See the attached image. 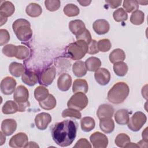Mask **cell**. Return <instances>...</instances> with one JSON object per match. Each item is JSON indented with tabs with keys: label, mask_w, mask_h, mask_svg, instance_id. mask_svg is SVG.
<instances>
[{
	"label": "cell",
	"mask_w": 148,
	"mask_h": 148,
	"mask_svg": "<svg viewBox=\"0 0 148 148\" xmlns=\"http://www.w3.org/2000/svg\"><path fill=\"white\" fill-rule=\"evenodd\" d=\"M77 124L72 120H65L54 124L51 136L55 143L61 147L71 145L77 134Z\"/></svg>",
	"instance_id": "obj_1"
},
{
	"label": "cell",
	"mask_w": 148,
	"mask_h": 148,
	"mask_svg": "<svg viewBox=\"0 0 148 148\" xmlns=\"http://www.w3.org/2000/svg\"><path fill=\"white\" fill-rule=\"evenodd\" d=\"M130 93L128 84L123 82H119L114 84L109 90L107 95L108 100L114 104L123 103L127 98Z\"/></svg>",
	"instance_id": "obj_2"
},
{
	"label": "cell",
	"mask_w": 148,
	"mask_h": 148,
	"mask_svg": "<svg viewBox=\"0 0 148 148\" xmlns=\"http://www.w3.org/2000/svg\"><path fill=\"white\" fill-rule=\"evenodd\" d=\"M13 30L17 39L22 42L28 41L32 36L30 23L24 18L15 20L12 24Z\"/></svg>",
	"instance_id": "obj_3"
},
{
	"label": "cell",
	"mask_w": 148,
	"mask_h": 148,
	"mask_svg": "<svg viewBox=\"0 0 148 148\" xmlns=\"http://www.w3.org/2000/svg\"><path fill=\"white\" fill-rule=\"evenodd\" d=\"M88 50V44L81 40L69 44L65 49L66 56L72 60H80L83 58Z\"/></svg>",
	"instance_id": "obj_4"
},
{
	"label": "cell",
	"mask_w": 148,
	"mask_h": 148,
	"mask_svg": "<svg viewBox=\"0 0 148 148\" xmlns=\"http://www.w3.org/2000/svg\"><path fill=\"white\" fill-rule=\"evenodd\" d=\"M28 90L23 85L17 86L14 92L13 99L18 105V112H24L26 108L29 106L30 104L28 101Z\"/></svg>",
	"instance_id": "obj_5"
},
{
	"label": "cell",
	"mask_w": 148,
	"mask_h": 148,
	"mask_svg": "<svg viewBox=\"0 0 148 148\" xmlns=\"http://www.w3.org/2000/svg\"><path fill=\"white\" fill-rule=\"evenodd\" d=\"M88 103V99L86 94L79 92L75 93L68 100L67 106L69 108H72L80 111L86 108Z\"/></svg>",
	"instance_id": "obj_6"
},
{
	"label": "cell",
	"mask_w": 148,
	"mask_h": 148,
	"mask_svg": "<svg viewBox=\"0 0 148 148\" xmlns=\"http://www.w3.org/2000/svg\"><path fill=\"white\" fill-rule=\"evenodd\" d=\"M146 120L147 117L146 114L142 112L138 111L135 112L130 119L127 125L132 131L137 132L141 129L146 123Z\"/></svg>",
	"instance_id": "obj_7"
},
{
	"label": "cell",
	"mask_w": 148,
	"mask_h": 148,
	"mask_svg": "<svg viewBox=\"0 0 148 148\" xmlns=\"http://www.w3.org/2000/svg\"><path fill=\"white\" fill-rule=\"evenodd\" d=\"M56 76V69L54 66H49L40 72L39 75V83L43 86L50 85Z\"/></svg>",
	"instance_id": "obj_8"
},
{
	"label": "cell",
	"mask_w": 148,
	"mask_h": 148,
	"mask_svg": "<svg viewBox=\"0 0 148 148\" xmlns=\"http://www.w3.org/2000/svg\"><path fill=\"white\" fill-rule=\"evenodd\" d=\"M90 140L94 148H105L108 145L107 136L99 131L92 133L90 136Z\"/></svg>",
	"instance_id": "obj_9"
},
{
	"label": "cell",
	"mask_w": 148,
	"mask_h": 148,
	"mask_svg": "<svg viewBox=\"0 0 148 148\" xmlns=\"http://www.w3.org/2000/svg\"><path fill=\"white\" fill-rule=\"evenodd\" d=\"M16 84V81L13 77L6 76L1 81V91L5 95H10L14 92Z\"/></svg>",
	"instance_id": "obj_10"
},
{
	"label": "cell",
	"mask_w": 148,
	"mask_h": 148,
	"mask_svg": "<svg viewBox=\"0 0 148 148\" xmlns=\"http://www.w3.org/2000/svg\"><path fill=\"white\" fill-rule=\"evenodd\" d=\"M28 142V138L27 135L24 132H18L10 138L9 145L14 148L25 147Z\"/></svg>",
	"instance_id": "obj_11"
},
{
	"label": "cell",
	"mask_w": 148,
	"mask_h": 148,
	"mask_svg": "<svg viewBox=\"0 0 148 148\" xmlns=\"http://www.w3.org/2000/svg\"><path fill=\"white\" fill-rule=\"evenodd\" d=\"M51 115L46 112H42L38 114L35 118V123L38 129L40 130H46L48 125L51 121Z\"/></svg>",
	"instance_id": "obj_12"
},
{
	"label": "cell",
	"mask_w": 148,
	"mask_h": 148,
	"mask_svg": "<svg viewBox=\"0 0 148 148\" xmlns=\"http://www.w3.org/2000/svg\"><path fill=\"white\" fill-rule=\"evenodd\" d=\"M94 77L97 83L101 86H105L110 82L111 76L110 72L107 69L99 68L95 72Z\"/></svg>",
	"instance_id": "obj_13"
},
{
	"label": "cell",
	"mask_w": 148,
	"mask_h": 148,
	"mask_svg": "<svg viewBox=\"0 0 148 148\" xmlns=\"http://www.w3.org/2000/svg\"><path fill=\"white\" fill-rule=\"evenodd\" d=\"M17 128V123L15 120L7 119L2 121L1 123L2 132L6 136L12 135Z\"/></svg>",
	"instance_id": "obj_14"
},
{
	"label": "cell",
	"mask_w": 148,
	"mask_h": 148,
	"mask_svg": "<svg viewBox=\"0 0 148 148\" xmlns=\"http://www.w3.org/2000/svg\"><path fill=\"white\" fill-rule=\"evenodd\" d=\"M114 113L113 107L109 104L101 105L97 111V115L99 120L106 118H112Z\"/></svg>",
	"instance_id": "obj_15"
},
{
	"label": "cell",
	"mask_w": 148,
	"mask_h": 148,
	"mask_svg": "<svg viewBox=\"0 0 148 148\" xmlns=\"http://www.w3.org/2000/svg\"><path fill=\"white\" fill-rule=\"evenodd\" d=\"M92 28L97 34L103 35L109 32L110 25L107 20L105 19H98L94 22Z\"/></svg>",
	"instance_id": "obj_16"
},
{
	"label": "cell",
	"mask_w": 148,
	"mask_h": 148,
	"mask_svg": "<svg viewBox=\"0 0 148 148\" xmlns=\"http://www.w3.org/2000/svg\"><path fill=\"white\" fill-rule=\"evenodd\" d=\"M72 84V77L70 75L64 73L61 74L57 80V87L62 91H68Z\"/></svg>",
	"instance_id": "obj_17"
},
{
	"label": "cell",
	"mask_w": 148,
	"mask_h": 148,
	"mask_svg": "<svg viewBox=\"0 0 148 148\" xmlns=\"http://www.w3.org/2000/svg\"><path fill=\"white\" fill-rule=\"evenodd\" d=\"M21 80L29 86H34L38 82L39 76L34 71H25L21 76Z\"/></svg>",
	"instance_id": "obj_18"
},
{
	"label": "cell",
	"mask_w": 148,
	"mask_h": 148,
	"mask_svg": "<svg viewBox=\"0 0 148 148\" xmlns=\"http://www.w3.org/2000/svg\"><path fill=\"white\" fill-rule=\"evenodd\" d=\"M68 26L71 32L76 36L80 35L86 29L84 22L80 20H74L71 21L69 23Z\"/></svg>",
	"instance_id": "obj_19"
},
{
	"label": "cell",
	"mask_w": 148,
	"mask_h": 148,
	"mask_svg": "<svg viewBox=\"0 0 148 148\" xmlns=\"http://www.w3.org/2000/svg\"><path fill=\"white\" fill-rule=\"evenodd\" d=\"M114 120L116 123L119 125H124L127 124L130 120L128 110L124 109L118 110L114 114Z\"/></svg>",
	"instance_id": "obj_20"
},
{
	"label": "cell",
	"mask_w": 148,
	"mask_h": 148,
	"mask_svg": "<svg viewBox=\"0 0 148 148\" xmlns=\"http://www.w3.org/2000/svg\"><path fill=\"white\" fill-rule=\"evenodd\" d=\"M15 11L14 5L10 1H3L0 6V15L8 17L13 15Z\"/></svg>",
	"instance_id": "obj_21"
},
{
	"label": "cell",
	"mask_w": 148,
	"mask_h": 148,
	"mask_svg": "<svg viewBox=\"0 0 148 148\" xmlns=\"http://www.w3.org/2000/svg\"><path fill=\"white\" fill-rule=\"evenodd\" d=\"M88 89V86L87 81L84 79H77L74 80L72 86V91L74 93L81 92L87 93Z\"/></svg>",
	"instance_id": "obj_22"
},
{
	"label": "cell",
	"mask_w": 148,
	"mask_h": 148,
	"mask_svg": "<svg viewBox=\"0 0 148 148\" xmlns=\"http://www.w3.org/2000/svg\"><path fill=\"white\" fill-rule=\"evenodd\" d=\"M9 71L12 76L18 77L23 75L25 71V68L24 66L21 63L12 62L9 65Z\"/></svg>",
	"instance_id": "obj_23"
},
{
	"label": "cell",
	"mask_w": 148,
	"mask_h": 148,
	"mask_svg": "<svg viewBox=\"0 0 148 148\" xmlns=\"http://www.w3.org/2000/svg\"><path fill=\"white\" fill-rule=\"evenodd\" d=\"M99 127L105 134L112 133L114 129V123L112 118L101 119L99 121Z\"/></svg>",
	"instance_id": "obj_24"
},
{
	"label": "cell",
	"mask_w": 148,
	"mask_h": 148,
	"mask_svg": "<svg viewBox=\"0 0 148 148\" xmlns=\"http://www.w3.org/2000/svg\"><path fill=\"white\" fill-rule=\"evenodd\" d=\"M87 70L91 72H95L101 65V61L99 58L96 57H90L88 58L85 62Z\"/></svg>",
	"instance_id": "obj_25"
},
{
	"label": "cell",
	"mask_w": 148,
	"mask_h": 148,
	"mask_svg": "<svg viewBox=\"0 0 148 148\" xmlns=\"http://www.w3.org/2000/svg\"><path fill=\"white\" fill-rule=\"evenodd\" d=\"M87 69L85 64L82 61H77L72 66V72L78 77H82L87 73Z\"/></svg>",
	"instance_id": "obj_26"
},
{
	"label": "cell",
	"mask_w": 148,
	"mask_h": 148,
	"mask_svg": "<svg viewBox=\"0 0 148 148\" xmlns=\"http://www.w3.org/2000/svg\"><path fill=\"white\" fill-rule=\"evenodd\" d=\"M25 12L28 16L31 17H37L42 14V9L38 3H30L26 7Z\"/></svg>",
	"instance_id": "obj_27"
},
{
	"label": "cell",
	"mask_w": 148,
	"mask_h": 148,
	"mask_svg": "<svg viewBox=\"0 0 148 148\" xmlns=\"http://www.w3.org/2000/svg\"><path fill=\"white\" fill-rule=\"evenodd\" d=\"M18 111V106L17 103L12 100L6 101L2 108V112L5 114H14Z\"/></svg>",
	"instance_id": "obj_28"
},
{
	"label": "cell",
	"mask_w": 148,
	"mask_h": 148,
	"mask_svg": "<svg viewBox=\"0 0 148 148\" xmlns=\"http://www.w3.org/2000/svg\"><path fill=\"white\" fill-rule=\"evenodd\" d=\"M109 60L112 64L119 61H123L125 59V54L123 50L121 49H116L113 50L109 54Z\"/></svg>",
	"instance_id": "obj_29"
},
{
	"label": "cell",
	"mask_w": 148,
	"mask_h": 148,
	"mask_svg": "<svg viewBox=\"0 0 148 148\" xmlns=\"http://www.w3.org/2000/svg\"><path fill=\"white\" fill-rule=\"evenodd\" d=\"M80 125L81 128L83 131L88 132L94 128L95 125V122L92 117L87 116L81 119Z\"/></svg>",
	"instance_id": "obj_30"
},
{
	"label": "cell",
	"mask_w": 148,
	"mask_h": 148,
	"mask_svg": "<svg viewBox=\"0 0 148 148\" xmlns=\"http://www.w3.org/2000/svg\"><path fill=\"white\" fill-rule=\"evenodd\" d=\"M39 104L42 109L49 110L54 109L56 107L57 101L55 97L52 94H49L45 100L39 102Z\"/></svg>",
	"instance_id": "obj_31"
},
{
	"label": "cell",
	"mask_w": 148,
	"mask_h": 148,
	"mask_svg": "<svg viewBox=\"0 0 148 148\" xmlns=\"http://www.w3.org/2000/svg\"><path fill=\"white\" fill-rule=\"evenodd\" d=\"M113 68L115 74L120 77L124 76L127 74L128 70V65L123 61L115 62L113 65Z\"/></svg>",
	"instance_id": "obj_32"
},
{
	"label": "cell",
	"mask_w": 148,
	"mask_h": 148,
	"mask_svg": "<svg viewBox=\"0 0 148 148\" xmlns=\"http://www.w3.org/2000/svg\"><path fill=\"white\" fill-rule=\"evenodd\" d=\"M49 94L48 89L42 86H38L34 90V97L38 102L45 100Z\"/></svg>",
	"instance_id": "obj_33"
},
{
	"label": "cell",
	"mask_w": 148,
	"mask_h": 148,
	"mask_svg": "<svg viewBox=\"0 0 148 148\" xmlns=\"http://www.w3.org/2000/svg\"><path fill=\"white\" fill-rule=\"evenodd\" d=\"M144 20L145 13L140 10H136L133 12L130 17V21L134 25H140L143 23Z\"/></svg>",
	"instance_id": "obj_34"
},
{
	"label": "cell",
	"mask_w": 148,
	"mask_h": 148,
	"mask_svg": "<svg viewBox=\"0 0 148 148\" xmlns=\"http://www.w3.org/2000/svg\"><path fill=\"white\" fill-rule=\"evenodd\" d=\"M63 12L64 14L68 17H75L79 14L80 10L76 5L68 3L64 6Z\"/></svg>",
	"instance_id": "obj_35"
},
{
	"label": "cell",
	"mask_w": 148,
	"mask_h": 148,
	"mask_svg": "<svg viewBox=\"0 0 148 148\" xmlns=\"http://www.w3.org/2000/svg\"><path fill=\"white\" fill-rule=\"evenodd\" d=\"M129 142H130V138L128 135L124 133L118 134L114 139L116 145L119 147H124Z\"/></svg>",
	"instance_id": "obj_36"
},
{
	"label": "cell",
	"mask_w": 148,
	"mask_h": 148,
	"mask_svg": "<svg viewBox=\"0 0 148 148\" xmlns=\"http://www.w3.org/2000/svg\"><path fill=\"white\" fill-rule=\"evenodd\" d=\"M123 6L126 12L131 13L138 9L139 4L138 1L135 0H125L123 1Z\"/></svg>",
	"instance_id": "obj_37"
},
{
	"label": "cell",
	"mask_w": 148,
	"mask_h": 148,
	"mask_svg": "<svg viewBox=\"0 0 148 148\" xmlns=\"http://www.w3.org/2000/svg\"><path fill=\"white\" fill-rule=\"evenodd\" d=\"M113 17L116 22H122L127 20L128 14L123 8H120L114 11Z\"/></svg>",
	"instance_id": "obj_38"
},
{
	"label": "cell",
	"mask_w": 148,
	"mask_h": 148,
	"mask_svg": "<svg viewBox=\"0 0 148 148\" xmlns=\"http://www.w3.org/2000/svg\"><path fill=\"white\" fill-rule=\"evenodd\" d=\"M2 51L5 56L8 57H16L17 51V46L13 44L6 45L2 48Z\"/></svg>",
	"instance_id": "obj_39"
},
{
	"label": "cell",
	"mask_w": 148,
	"mask_h": 148,
	"mask_svg": "<svg viewBox=\"0 0 148 148\" xmlns=\"http://www.w3.org/2000/svg\"><path fill=\"white\" fill-rule=\"evenodd\" d=\"M62 117L65 118L67 117H73L77 119H80L82 117V114L79 110L72 108H68L63 110L62 112Z\"/></svg>",
	"instance_id": "obj_40"
},
{
	"label": "cell",
	"mask_w": 148,
	"mask_h": 148,
	"mask_svg": "<svg viewBox=\"0 0 148 148\" xmlns=\"http://www.w3.org/2000/svg\"><path fill=\"white\" fill-rule=\"evenodd\" d=\"M29 56V50L25 46H17V51L16 58L18 60H25Z\"/></svg>",
	"instance_id": "obj_41"
},
{
	"label": "cell",
	"mask_w": 148,
	"mask_h": 148,
	"mask_svg": "<svg viewBox=\"0 0 148 148\" xmlns=\"http://www.w3.org/2000/svg\"><path fill=\"white\" fill-rule=\"evenodd\" d=\"M99 51L107 52L112 47V43L108 39H102L97 42Z\"/></svg>",
	"instance_id": "obj_42"
},
{
	"label": "cell",
	"mask_w": 148,
	"mask_h": 148,
	"mask_svg": "<svg viewBox=\"0 0 148 148\" xmlns=\"http://www.w3.org/2000/svg\"><path fill=\"white\" fill-rule=\"evenodd\" d=\"M45 5L49 11L54 12L60 8L61 2L59 0H46L45 1Z\"/></svg>",
	"instance_id": "obj_43"
},
{
	"label": "cell",
	"mask_w": 148,
	"mask_h": 148,
	"mask_svg": "<svg viewBox=\"0 0 148 148\" xmlns=\"http://www.w3.org/2000/svg\"><path fill=\"white\" fill-rule=\"evenodd\" d=\"M76 39L77 40H83L86 42L87 44H88L92 40L91 34L90 31L87 29H86L85 31L83 32L82 34H80V35L76 36Z\"/></svg>",
	"instance_id": "obj_44"
},
{
	"label": "cell",
	"mask_w": 148,
	"mask_h": 148,
	"mask_svg": "<svg viewBox=\"0 0 148 148\" xmlns=\"http://www.w3.org/2000/svg\"><path fill=\"white\" fill-rule=\"evenodd\" d=\"M10 40V35L8 30L5 29H0V45L3 46L7 43Z\"/></svg>",
	"instance_id": "obj_45"
},
{
	"label": "cell",
	"mask_w": 148,
	"mask_h": 148,
	"mask_svg": "<svg viewBox=\"0 0 148 148\" xmlns=\"http://www.w3.org/2000/svg\"><path fill=\"white\" fill-rule=\"evenodd\" d=\"M98 52L99 50L98 48L97 42L94 39H92L88 44L87 53L89 54H95Z\"/></svg>",
	"instance_id": "obj_46"
},
{
	"label": "cell",
	"mask_w": 148,
	"mask_h": 148,
	"mask_svg": "<svg viewBox=\"0 0 148 148\" xmlns=\"http://www.w3.org/2000/svg\"><path fill=\"white\" fill-rule=\"evenodd\" d=\"M91 144L86 138H80L73 146L75 148H91Z\"/></svg>",
	"instance_id": "obj_47"
},
{
	"label": "cell",
	"mask_w": 148,
	"mask_h": 148,
	"mask_svg": "<svg viewBox=\"0 0 148 148\" xmlns=\"http://www.w3.org/2000/svg\"><path fill=\"white\" fill-rule=\"evenodd\" d=\"M105 2L112 9H115L120 6L122 1H113V0H109V1H105Z\"/></svg>",
	"instance_id": "obj_48"
},
{
	"label": "cell",
	"mask_w": 148,
	"mask_h": 148,
	"mask_svg": "<svg viewBox=\"0 0 148 148\" xmlns=\"http://www.w3.org/2000/svg\"><path fill=\"white\" fill-rule=\"evenodd\" d=\"M142 139L143 140L148 142V137H147V127H146L142 132Z\"/></svg>",
	"instance_id": "obj_49"
},
{
	"label": "cell",
	"mask_w": 148,
	"mask_h": 148,
	"mask_svg": "<svg viewBox=\"0 0 148 148\" xmlns=\"http://www.w3.org/2000/svg\"><path fill=\"white\" fill-rule=\"evenodd\" d=\"M77 2L79 3H80V5L81 6H88L91 3V1H80V0H78Z\"/></svg>",
	"instance_id": "obj_50"
},
{
	"label": "cell",
	"mask_w": 148,
	"mask_h": 148,
	"mask_svg": "<svg viewBox=\"0 0 148 148\" xmlns=\"http://www.w3.org/2000/svg\"><path fill=\"white\" fill-rule=\"evenodd\" d=\"M39 146L34 142H29L26 145L25 147H39Z\"/></svg>",
	"instance_id": "obj_51"
},
{
	"label": "cell",
	"mask_w": 148,
	"mask_h": 148,
	"mask_svg": "<svg viewBox=\"0 0 148 148\" xmlns=\"http://www.w3.org/2000/svg\"><path fill=\"white\" fill-rule=\"evenodd\" d=\"M139 147H147V142L143 140H141L139 142H138L137 144Z\"/></svg>",
	"instance_id": "obj_52"
},
{
	"label": "cell",
	"mask_w": 148,
	"mask_h": 148,
	"mask_svg": "<svg viewBox=\"0 0 148 148\" xmlns=\"http://www.w3.org/2000/svg\"><path fill=\"white\" fill-rule=\"evenodd\" d=\"M7 20H8L7 17H4V16H3L2 15H0V23H1L0 26L2 27L3 24H5L6 23Z\"/></svg>",
	"instance_id": "obj_53"
},
{
	"label": "cell",
	"mask_w": 148,
	"mask_h": 148,
	"mask_svg": "<svg viewBox=\"0 0 148 148\" xmlns=\"http://www.w3.org/2000/svg\"><path fill=\"white\" fill-rule=\"evenodd\" d=\"M0 134H1V143H0V145L2 146L6 141V137H5V135L1 131L0 132Z\"/></svg>",
	"instance_id": "obj_54"
},
{
	"label": "cell",
	"mask_w": 148,
	"mask_h": 148,
	"mask_svg": "<svg viewBox=\"0 0 148 148\" xmlns=\"http://www.w3.org/2000/svg\"><path fill=\"white\" fill-rule=\"evenodd\" d=\"M124 147H139V146L136 144V143H132V142H129L128 143H127Z\"/></svg>",
	"instance_id": "obj_55"
},
{
	"label": "cell",
	"mask_w": 148,
	"mask_h": 148,
	"mask_svg": "<svg viewBox=\"0 0 148 148\" xmlns=\"http://www.w3.org/2000/svg\"><path fill=\"white\" fill-rule=\"evenodd\" d=\"M138 1V4H140L142 5H147V3H148V1Z\"/></svg>",
	"instance_id": "obj_56"
}]
</instances>
